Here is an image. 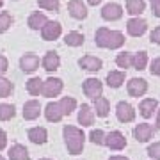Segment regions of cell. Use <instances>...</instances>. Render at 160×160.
I'll list each match as a JSON object with an SVG mask.
<instances>
[{
    "label": "cell",
    "instance_id": "ee69618b",
    "mask_svg": "<svg viewBox=\"0 0 160 160\" xmlns=\"http://www.w3.org/2000/svg\"><path fill=\"white\" fill-rule=\"evenodd\" d=\"M87 4H89V6H100L102 0H87Z\"/></svg>",
    "mask_w": 160,
    "mask_h": 160
},
{
    "label": "cell",
    "instance_id": "60d3db41",
    "mask_svg": "<svg viewBox=\"0 0 160 160\" xmlns=\"http://www.w3.org/2000/svg\"><path fill=\"white\" fill-rule=\"evenodd\" d=\"M151 12L157 18H160V0H153L151 2Z\"/></svg>",
    "mask_w": 160,
    "mask_h": 160
},
{
    "label": "cell",
    "instance_id": "7dc6e473",
    "mask_svg": "<svg viewBox=\"0 0 160 160\" xmlns=\"http://www.w3.org/2000/svg\"><path fill=\"white\" fill-rule=\"evenodd\" d=\"M39 160H52V158H39Z\"/></svg>",
    "mask_w": 160,
    "mask_h": 160
},
{
    "label": "cell",
    "instance_id": "3957f363",
    "mask_svg": "<svg viewBox=\"0 0 160 160\" xmlns=\"http://www.w3.org/2000/svg\"><path fill=\"white\" fill-rule=\"evenodd\" d=\"M103 146H107L109 149L112 151H121V149L126 148V137L125 133L119 130H112L109 133H105V144Z\"/></svg>",
    "mask_w": 160,
    "mask_h": 160
},
{
    "label": "cell",
    "instance_id": "83f0119b",
    "mask_svg": "<svg viewBox=\"0 0 160 160\" xmlns=\"http://www.w3.org/2000/svg\"><path fill=\"white\" fill-rule=\"evenodd\" d=\"M59 105H61V110H62L64 116L73 114L75 110H77V107H78V103H77V100L73 96H62L59 100Z\"/></svg>",
    "mask_w": 160,
    "mask_h": 160
},
{
    "label": "cell",
    "instance_id": "44dd1931",
    "mask_svg": "<svg viewBox=\"0 0 160 160\" xmlns=\"http://www.w3.org/2000/svg\"><path fill=\"white\" fill-rule=\"evenodd\" d=\"M92 110H94V116H98V118H107L110 112V102L102 94L96 100H92Z\"/></svg>",
    "mask_w": 160,
    "mask_h": 160
},
{
    "label": "cell",
    "instance_id": "bcb514c9",
    "mask_svg": "<svg viewBox=\"0 0 160 160\" xmlns=\"http://www.w3.org/2000/svg\"><path fill=\"white\" fill-rule=\"evenodd\" d=\"M0 160H6V158H4V157H2V155H0Z\"/></svg>",
    "mask_w": 160,
    "mask_h": 160
},
{
    "label": "cell",
    "instance_id": "b9f144b4",
    "mask_svg": "<svg viewBox=\"0 0 160 160\" xmlns=\"http://www.w3.org/2000/svg\"><path fill=\"white\" fill-rule=\"evenodd\" d=\"M155 130H160V107L155 112Z\"/></svg>",
    "mask_w": 160,
    "mask_h": 160
},
{
    "label": "cell",
    "instance_id": "52a82bcc",
    "mask_svg": "<svg viewBox=\"0 0 160 160\" xmlns=\"http://www.w3.org/2000/svg\"><path fill=\"white\" fill-rule=\"evenodd\" d=\"M41 112H43V107H41L39 100H36V98H32V100H27V102L23 103V119L25 121H34L38 119L41 116Z\"/></svg>",
    "mask_w": 160,
    "mask_h": 160
},
{
    "label": "cell",
    "instance_id": "ba28073f",
    "mask_svg": "<svg viewBox=\"0 0 160 160\" xmlns=\"http://www.w3.org/2000/svg\"><path fill=\"white\" fill-rule=\"evenodd\" d=\"M116 118L121 123H132L135 119V109L128 102H118L116 105Z\"/></svg>",
    "mask_w": 160,
    "mask_h": 160
},
{
    "label": "cell",
    "instance_id": "4dcf8cb0",
    "mask_svg": "<svg viewBox=\"0 0 160 160\" xmlns=\"http://www.w3.org/2000/svg\"><path fill=\"white\" fill-rule=\"evenodd\" d=\"M16 116V109L12 103H0V121H11Z\"/></svg>",
    "mask_w": 160,
    "mask_h": 160
},
{
    "label": "cell",
    "instance_id": "f6af8a7d",
    "mask_svg": "<svg viewBox=\"0 0 160 160\" xmlns=\"http://www.w3.org/2000/svg\"><path fill=\"white\" fill-rule=\"evenodd\" d=\"M2 6H4V0H0V7H2Z\"/></svg>",
    "mask_w": 160,
    "mask_h": 160
},
{
    "label": "cell",
    "instance_id": "e0dca14e",
    "mask_svg": "<svg viewBox=\"0 0 160 160\" xmlns=\"http://www.w3.org/2000/svg\"><path fill=\"white\" fill-rule=\"evenodd\" d=\"M43 114H45L46 121H50V123H59V121L64 118L59 102H48L46 107H45V110H43Z\"/></svg>",
    "mask_w": 160,
    "mask_h": 160
},
{
    "label": "cell",
    "instance_id": "d6a6232c",
    "mask_svg": "<svg viewBox=\"0 0 160 160\" xmlns=\"http://www.w3.org/2000/svg\"><path fill=\"white\" fill-rule=\"evenodd\" d=\"M14 23V18L11 16V12H0V34H4V32H7V30L11 29V25Z\"/></svg>",
    "mask_w": 160,
    "mask_h": 160
},
{
    "label": "cell",
    "instance_id": "4fadbf2b",
    "mask_svg": "<svg viewBox=\"0 0 160 160\" xmlns=\"http://www.w3.org/2000/svg\"><path fill=\"white\" fill-rule=\"evenodd\" d=\"M133 139L137 141V142H148L151 141L155 135V128L149 123H139V125L133 126Z\"/></svg>",
    "mask_w": 160,
    "mask_h": 160
},
{
    "label": "cell",
    "instance_id": "277c9868",
    "mask_svg": "<svg viewBox=\"0 0 160 160\" xmlns=\"http://www.w3.org/2000/svg\"><path fill=\"white\" fill-rule=\"evenodd\" d=\"M82 91H84V94H86L89 100H96L98 96L103 94V82L98 80V78H94V77H89V78L84 80Z\"/></svg>",
    "mask_w": 160,
    "mask_h": 160
},
{
    "label": "cell",
    "instance_id": "484cf974",
    "mask_svg": "<svg viewBox=\"0 0 160 160\" xmlns=\"http://www.w3.org/2000/svg\"><path fill=\"white\" fill-rule=\"evenodd\" d=\"M46 22H48L46 14H43V12H39V11H36V12H32V14L29 16L27 25H29V29H32V30H41V27H43Z\"/></svg>",
    "mask_w": 160,
    "mask_h": 160
},
{
    "label": "cell",
    "instance_id": "d4e9b609",
    "mask_svg": "<svg viewBox=\"0 0 160 160\" xmlns=\"http://www.w3.org/2000/svg\"><path fill=\"white\" fill-rule=\"evenodd\" d=\"M144 11H146L144 0H126V12L130 16H141Z\"/></svg>",
    "mask_w": 160,
    "mask_h": 160
},
{
    "label": "cell",
    "instance_id": "ffe728a7",
    "mask_svg": "<svg viewBox=\"0 0 160 160\" xmlns=\"http://www.w3.org/2000/svg\"><path fill=\"white\" fill-rule=\"evenodd\" d=\"M27 137H29V141L32 144L41 146V144H45L46 141H48V132H46L45 126H32V128H29V132H27Z\"/></svg>",
    "mask_w": 160,
    "mask_h": 160
},
{
    "label": "cell",
    "instance_id": "8fae6325",
    "mask_svg": "<svg viewBox=\"0 0 160 160\" xmlns=\"http://www.w3.org/2000/svg\"><path fill=\"white\" fill-rule=\"evenodd\" d=\"M61 34H62V25L59 22H48L41 27V38L45 41H55L61 38Z\"/></svg>",
    "mask_w": 160,
    "mask_h": 160
},
{
    "label": "cell",
    "instance_id": "f35d334b",
    "mask_svg": "<svg viewBox=\"0 0 160 160\" xmlns=\"http://www.w3.org/2000/svg\"><path fill=\"white\" fill-rule=\"evenodd\" d=\"M149 41H151L153 45H160V25L151 30V34H149Z\"/></svg>",
    "mask_w": 160,
    "mask_h": 160
},
{
    "label": "cell",
    "instance_id": "7bdbcfd3",
    "mask_svg": "<svg viewBox=\"0 0 160 160\" xmlns=\"http://www.w3.org/2000/svg\"><path fill=\"white\" fill-rule=\"evenodd\" d=\"M109 160H130V158L123 157V155H112V157H109Z\"/></svg>",
    "mask_w": 160,
    "mask_h": 160
},
{
    "label": "cell",
    "instance_id": "f1b7e54d",
    "mask_svg": "<svg viewBox=\"0 0 160 160\" xmlns=\"http://www.w3.org/2000/svg\"><path fill=\"white\" fill-rule=\"evenodd\" d=\"M148 62H149L148 53H146L144 50H141V52H137V53H133V62H132V68L137 69V71H142V69L148 68Z\"/></svg>",
    "mask_w": 160,
    "mask_h": 160
},
{
    "label": "cell",
    "instance_id": "f546056e",
    "mask_svg": "<svg viewBox=\"0 0 160 160\" xmlns=\"http://www.w3.org/2000/svg\"><path fill=\"white\" fill-rule=\"evenodd\" d=\"M132 62H133V53H130V52H121L116 55V66L125 69V71L132 68Z\"/></svg>",
    "mask_w": 160,
    "mask_h": 160
},
{
    "label": "cell",
    "instance_id": "6da1fadb",
    "mask_svg": "<svg viewBox=\"0 0 160 160\" xmlns=\"http://www.w3.org/2000/svg\"><path fill=\"white\" fill-rule=\"evenodd\" d=\"M125 34L119 30H110L107 27H100L94 34V43L98 48H107V50H118L125 45Z\"/></svg>",
    "mask_w": 160,
    "mask_h": 160
},
{
    "label": "cell",
    "instance_id": "836d02e7",
    "mask_svg": "<svg viewBox=\"0 0 160 160\" xmlns=\"http://www.w3.org/2000/svg\"><path fill=\"white\" fill-rule=\"evenodd\" d=\"M38 6L45 11L50 12H59L61 11V2L59 0H38Z\"/></svg>",
    "mask_w": 160,
    "mask_h": 160
},
{
    "label": "cell",
    "instance_id": "9c48e42d",
    "mask_svg": "<svg viewBox=\"0 0 160 160\" xmlns=\"http://www.w3.org/2000/svg\"><path fill=\"white\" fill-rule=\"evenodd\" d=\"M123 12H125L123 6L116 4V2H109L102 7V18L105 22H118L123 18Z\"/></svg>",
    "mask_w": 160,
    "mask_h": 160
},
{
    "label": "cell",
    "instance_id": "603a6c76",
    "mask_svg": "<svg viewBox=\"0 0 160 160\" xmlns=\"http://www.w3.org/2000/svg\"><path fill=\"white\" fill-rule=\"evenodd\" d=\"M9 160H30V153L29 149L25 148L23 144H12L9 148Z\"/></svg>",
    "mask_w": 160,
    "mask_h": 160
},
{
    "label": "cell",
    "instance_id": "5bb4252c",
    "mask_svg": "<svg viewBox=\"0 0 160 160\" xmlns=\"http://www.w3.org/2000/svg\"><path fill=\"white\" fill-rule=\"evenodd\" d=\"M78 66L82 69H86V71H91V73H96L100 69L103 68V61L96 55H84V57L78 59Z\"/></svg>",
    "mask_w": 160,
    "mask_h": 160
},
{
    "label": "cell",
    "instance_id": "30bf717a",
    "mask_svg": "<svg viewBox=\"0 0 160 160\" xmlns=\"http://www.w3.org/2000/svg\"><path fill=\"white\" fill-rule=\"evenodd\" d=\"M126 91L128 94L133 98H139V96H144L148 92V82L144 78H139V77H133L126 82Z\"/></svg>",
    "mask_w": 160,
    "mask_h": 160
},
{
    "label": "cell",
    "instance_id": "d590c367",
    "mask_svg": "<svg viewBox=\"0 0 160 160\" xmlns=\"http://www.w3.org/2000/svg\"><path fill=\"white\" fill-rule=\"evenodd\" d=\"M148 155L151 160H160V141H155L148 146Z\"/></svg>",
    "mask_w": 160,
    "mask_h": 160
},
{
    "label": "cell",
    "instance_id": "7c38bea8",
    "mask_svg": "<svg viewBox=\"0 0 160 160\" xmlns=\"http://www.w3.org/2000/svg\"><path fill=\"white\" fill-rule=\"evenodd\" d=\"M39 57L36 55L34 52H27V53H23L22 57H20V69H22L23 73H29L32 75L36 69L39 68Z\"/></svg>",
    "mask_w": 160,
    "mask_h": 160
},
{
    "label": "cell",
    "instance_id": "8992f818",
    "mask_svg": "<svg viewBox=\"0 0 160 160\" xmlns=\"http://www.w3.org/2000/svg\"><path fill=\"white\" fill-rule=\"evenodd\" d=\"M146 30H148V22L141 16H132L126 22V32L132 38H141V36L146 34Z\"/></svg>",
    "mask_w": 160,
    "mask_h": 160
},
{
    "label": "cell",
    "instance_id": "d6986e66",
    "mask_svg": "<svg viewBox=\"0 0 160 160\" xmlns=\"http://www.w3.org/2000/svg\"><path fill=\"white\" fill-rule=\"evenodd\" d=\"M94 110H92V107L89 105V103H82L80 105V110H78V125H82V128L84 126H92L94 125Z\"/></svg>",
    "mask_w": 160,
    "mask_h": 160
},
{
    "label": "cell",
    "instance_id": "8d00e7d4",
    "mask_svg": "<svg viewBox=\"0 0 160 160\" xmlns=\"http://www.w3.org/2000/svg\"><path fill=\"white\" fill-rule=\"evenodd\" d=\"M149 73L155 75V77H160V57H155L149 62Z\"/></svg>",
    "mask_w": 160,
    "mask_h": 160
},
{
    "label": "cell",
    "instance_id": "7402d4cb",
    "mask_svg": "<svg viewBox=\"0 0 160 160\" xmlns=\"http://www.w3.org/2000/svg\"><path fill=\"white\" fill-rule=\"evenodd\" d=\"M125 78H126L125 69H112V71H109V73H107L105 82H107V86H109V87L118 89V87H121L123 84H125Z\"/></svg>",
    "mask_w": 160,
    "mask_h": 160
},
{
    "label": "cell",
    "instance_id": "7a4b0ae2",
    "mask_svg": "<svg viewBox=\"0 0 160 160\" xmlns=\"http://www.w3.org/2000/svg\"><path fill=\"white\" fill-rule=\"evenodd\" d=\"M62 137L64 144L69 155H80L84 151V144H86V133L82 128L73 125H66L62 128Z\"/></svg>",
    "mask_w": 160,
    "mask_h": 160
},
{
    "label": "cell",
    "instance_id": "4316f807",
    "mask_svg": "<svg viewBox=\"0 0 160 160\" xmlns=\"http://www.w3.org/2000/svg\"><path fill=\"white\" fill-rule=\"evenodd\" d=\"M64 43H66L68 46H73V48H77V46H82L84 43H86V36L82 34V32L71 30V32H68V34L64 36Z\"/></svg>",
    "mask_w": 160,
    "mask_h": 160
},
{
    "label": "cell",
    "instance_id": "5b68a950",
    "mask_svg": "<svg viewBox=\"0 0 160 160\" xmlns=\"http://www.w3.org/2000/svg\"><path fill=\"white\" fill-rule=\"evenodd\" d=\"M64 89V82L57 77H48L43 80V96L45 98H55L59 96Z\"/></svg>",
    "mask_w": 160,
    "mask_h": 160
},
{
    "label": "cell",
    "instance_id": "2e32d148",
    "mask_svg": "<svg viewBox=\"0 0 160 160\" xmlns=\"http://www.w3.org/2000/svg\"><path fill=\"white\" fill-rule=\"evenodd\" d=\"M68 12L75 20H86L87 18V6L82 0H69L68 2Z\"/></svg>",
    "mask_w": 160,
    "mask_h": 160
},
{
    "label": "cell",
    "instance_id": "ac0fdd59",
    "mask_svg": "<svg viewBox=\"0 0 160 160\" xmlns=\"http://www.w3.org/2000/svg\"><path fill=\"white\" fill-rule=\"evenodd\" d=\"M157 109H158V102H157L155 98H144V100H141V103H139V114L142 116L144 119L153 118Z\"/></svg>",
    "mask_w": 160,
    "mask_h": 160
},
{
    "label": "cell",
    "instance_id": "ab89813d",
    "mask_svg": "<svg viewBox=\"0 0 160 160\" xmlns=\"http://www.w3.org/2000/svg\"><path fill=\"white\" fill-rule=\"evenodd\" d=\"M7 148V132L0 130V151H4Z\"/></svg>",
    "mask_w": 160,
    "mask_h": 160
},
{
    "label": "cell",
    "instance_id": "74e56055",
    "mask_svg": "<svg viewBox=\"0 0 160 160\" xmlns=\"http://www.w3.org/2000/svg\"><path fill=\"white\" fill-rule=\"evenodd\" d=\"M7 69H9V61H7L6 55L0 53V77H4L7 73Z\"/></svg>",
    "mask_w": 160,
    "mask_h": 160
},
{
    "label": "cell",
    "instance_id": "1f68e13d",
    "mask_svg": "<svg viewBox=\"0 0 160 160\" xmlns=\"http://www.w3.org/2000/svg\"><path fill=\"white\" fill-rule=\"evenodd\" d=\"M14 91V84L6 77H0V98H9Z\"/></svg>",
    "mask_w": 160,
    "mask_h": 160
},
{
    "label": "cell",
    "instance_id": "cb8c5ba5",
    "mask_svg": "<svg viewBox=\"0 0 160 160\" xmlns=\"http://www.w3.org/2000/svg\"><path fill=\"white\" fill-rule=\"evenodd\" d=\"M25 87H27V92L30 96H43V80L39 77H30Z\"/></svg>",
    "mask_w": 160,
    "mask_h": 160
},
{
    "label": "cell",
    "instance_id": "c3c4849f",
    "mask_svg": "<svg viewBox=\"0 0 160 160\" xmlns=\"http://www.w3.org/2000/svg\"><path fill=\"white\" fill-rule=\"evenodd\" d=\"M151 2H153V0H151Z\"/></svg>",
    "mask_w": 160,
    "mask_h": 160
},
{
    "label": "cell",
    "instance_id": "e575fe53",
    "mask_svg": "<svg viewBox=\"0 0 160 160\" xmlns=\"http://www.w3.org/2000/svg\"><path fill=\"white\" fill-rule=\"evenodd\" d=\"M89 141L92 144H96V146H103L105 144V132L102 128H96V130H91L89 133Z\"/></svg>",
    "mask_w": 160,
    "mask_h": 160
},
{
    "label": "cell",
    "instance_id": "9a60e30c",
    "mask_svg": "<svg viewBox=\"0 0 160 160\" xmlns=\"http://www.w3.org/2000/svg\"><path fill=\"white\" fill-rule=\"evenodd\" d=\"M41 66H43V69H46L48 73L57 71L59 66H61V57H59V53L53 52V50H48L45 53V57L41 59Z\"/></svg>",
    "mask_w": 160,
    "mask_h": 160
}]
</instances>
